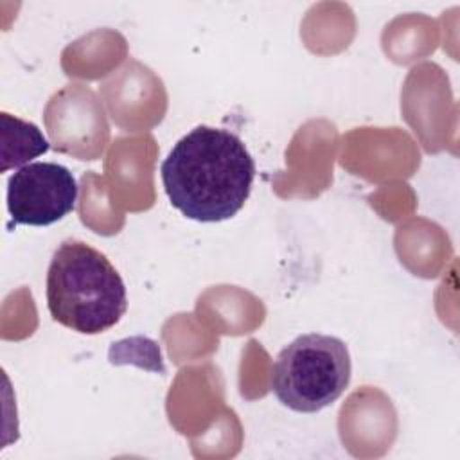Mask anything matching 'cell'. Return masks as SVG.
Here are the masks:
<instances>
[{
    "instance_id": "1",
    "label": "cell",
    "mask_w": 460,
    "mask_h": 460,
    "mask_svg": "<svg viewBox=\"0 0 460 460\" xmlns=\"http://www.w3.org/2000/svg\"><path fill=\"white\" fill-rule=\"evenodd\" d=\"M160 174L176 210L194 221L217 223L244 207L255 178V162L235 133L196 126L172 146Z\"/></svg>"
},
{
    "instance_id": "5",
    "label": "cell",
    "mask_w": 460,
    "mask_h": 460,
    "mask_svg": "<svg viewBox=\"0 0 460 460\" xmlns=\"http://www.w3.org/2000/svg\"><path fill=\"white\" fill-rule=\"evenodd\" d=\"M2 142L4 172L9 167H18L49 151V142L36 124L25 122L5 111H2Z\"/></svg>"
},
{
    "instance_id": "3",
    "label": "cell",
    "mask_w": 460,
    "mask_h": 460,
    "mask_svg": "<svg viewBox=\"0 0 460 460\" xmlns=\"http://www.w3.org/2000/svg\"><path fill=\"white\" fill-rule=\"evenodd\" d=\"M350 354L336 336L309 332L284 347L271 370L275 397L293 411L316 413L349 386Z\"/></svg>"
},
{
    "instance_id": "2",
    "label": "cell",
    "mask_w": 460,
    "mask_h": 460,
    "mask_svg": "<svg viewBox=\"0 0 460 460\" xmlns=\"http://www.w3.org/2000/svg\"><path fill=\"white\" fill-rule=\"evenodd\" d=\"M47 305L58 323L81 334H99L124 316L126 286L102 252L66 239L47 270Z\"/></svg>"
},
{
    "instance_id": "4",
    "label": "cell",
    "mask_w": 460,
    "mask_h": 460,
    "mask_svg": "<svg viewBox=\"0 0 460 460\" xmlns=\"http://www.w3.org/2000/svg\"><path fill=\"white\" fill-rule=\"evenodd\" d=\"M77 181L56 162H32L7 180V210L14 223L47 226L75 208Z\"/></svg>"
}]
</instances>
